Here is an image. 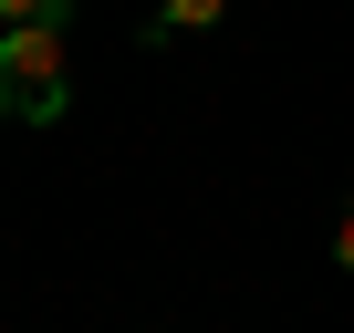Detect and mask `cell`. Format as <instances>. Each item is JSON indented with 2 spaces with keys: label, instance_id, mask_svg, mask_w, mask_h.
I'll return each mask as SVG.
<instances>
[{
  "label": "cell",
  "instance_id": "cell-4",
  "mask_svg": "<svg viewBox=\"0 0 354 333\" xmlns=\"http://www.w3.org/2000/svg\"><path fill=\"white\" fill-rule=\"evenodd\" d=\"M333 260H344V271H354V209H344V219H333Z\"/></svg>",
  "mask_w": 354,
  "mask_h": 333
},
{
  "label": "cell",
  "instance_id": "cell-2",
  "mask_svg": "<svg viewBox=\"0 0 354 333\" xmlns=\"http://www.w3.org/2000/svg\"><path fill=\"white\" fill-rule=\"evenodd\" d=\"M230 0H156V32H209Z\"/></svg>",
  "mask_w": 354,
  "mask_h": 333
},
{
  "label": "cell",
  "instance_id": "cell-3",
  "mask_svg": "<svg viewBox=\"0 0 354 333\" xmlns=\"http://www.w3.org/2000/svg\"><path fill=\"white\" fill-rule=\"evenodd\" d=\"M21 21H63V0H0V32H21Z\"/></svg>",
  "mask_w": 354,
  "mask_h": 333
},
{
  "label": "cell",
  "instance_id": "cell-1",
  "mask_svg": "<svg viewBox=\"0 0 354 333\" xmlns=\"http://www.w3.org/2000/svg\"><path fill=\"white\" fill-rule=\"evenodd\" d=\"M63 104H73L63 21H21V32H0V115H21V125H53Z\"/></svg>",
  "mask_w": 354,
  "mask_h": 333
}]
</instances>
